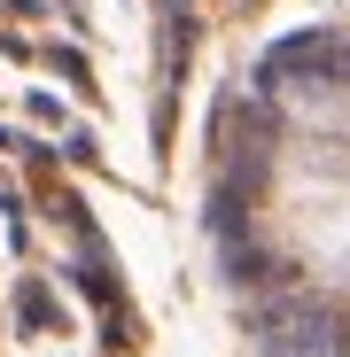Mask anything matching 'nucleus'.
I'll return each instance as SVG.
<instances>
[{
  "mask_svg": "<svg viewBox=\"0 0 350 357\" xmlns=\"http://www.w3.org/2000/svg\"><path fill=\"white\" fill-rule=\"evenodd\" d=\"M203 233L257 357H350V39L265 54L218 125Z\"/></svg>",
  "mask_w": 350,
  "mask_h": 357,
  "instance_id": "obj_1",
  "label": "nucleus"
}]
</instances>
